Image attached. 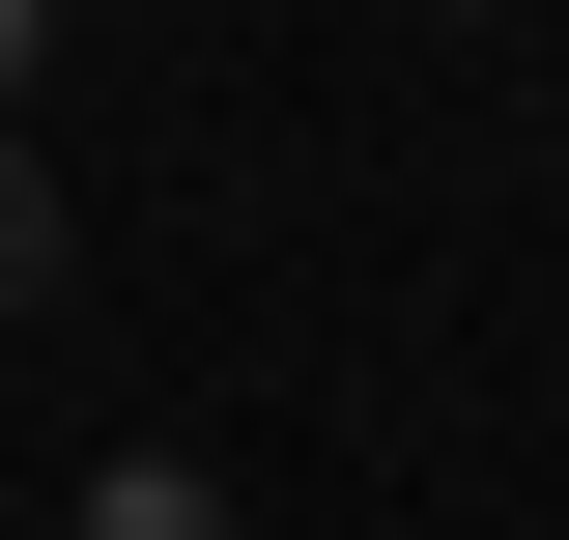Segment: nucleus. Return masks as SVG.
<instances>
[{"mask_svg":"<svg viewBox=\"0 0 569 540\" xmlns=\"http://www.w3.org/2000/svg\"><path fill=\"white\" fill-rule=\"evenodd\" d=\"M58 540H228V483H200V456H114V483H86Z\"/></svg>","mask_w":569,"mask_h":540,"instance_id":"nucleus-1","label":"nucleus"},{"mask_svg":"<svg viewBox=\"0 0 569 540\" xmlns=\"http://www.w3.org/2000/svg\"><path fill=\"white\" fill-rule=\"evenodd\" d=\"M0 313H58V171H29V114H0Z\"/></svg>","mask_w":569,"mask_h":540,"instance_id":"nucleus-2","label":"nucleus"},{"mask_svg":"<svg viewBox=\"0 0 569 540\" xmlns=\"http://www.w3.org/2000/svg\"><path fill=\"white\" fill-rule=\"evenodd\" d=\"M0 86H29V0H0Z\"/></svg>","mask_w":569,"mask_h":540,"instance_id":"nucleus-3","label":"nucleus"}]
</instances>
